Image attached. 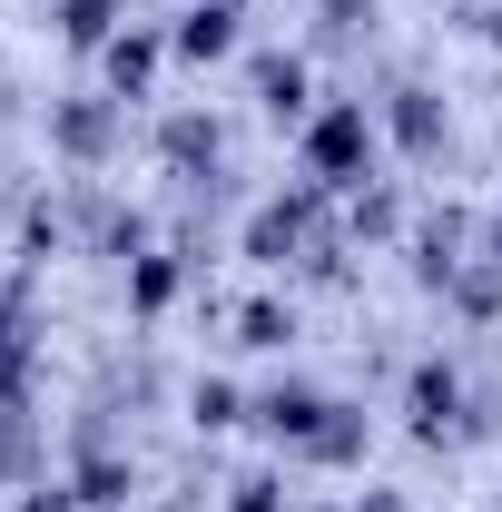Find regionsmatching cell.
Listing matches in <instances>:
<instances>
[{
  "label": "cell",
  "mask_w": 502,
  "mask_h": 512,
  "mask_svg": "<svg viewBox=\"0 0 502 512\" xmlns=\"http://www.w3.org/2000/svg\"><path fill=\"white\" fill-rule=\"evenodd\" d=\"M227 512H286V493H276V483H237V503Z\"/></svg>",
  "instance_id": "obj_10"
},
{
  "label": "cell",
  "mask_w": 502,
  "mask_h": 512,
  "mask_svg": "<svg viewBox=\"0 0 502 512\" xmlns=\"http://www.w3.org/2000/svg\"><path fill=\"white\" fill-rule=\"evenodd\" d=\"M365 158H375V128H365V109H325L306 138V168L325 178V188H355L365 178Z\"/></svg>",
  "instance_id": "obj_1"
},
{
  "label": "cell",
  "mask_w": 502,
  "mask_h": 512,
  "mask_svg": "<svg viewBox=\"0 0 502 512\" xmlns=\"http://www.w3.org/2000/svg\"><path fill=\"white\" fill-rule=\"evenodd\" d=\"M168 286H178V276H168V256H148V266H138V306H168Z\"/></svg>",
  "instance_id": "obj_8"
},
{
  "label": "cell",
  "mask_w": 502,
  "mask_h": 512,
  "mask_svg": "<svg viewBox=\"0 0 502 512\" xmlns=\"http://www.w3.org/2000/svg\"><path fill=\"white\" fill-rule=\"evenodd\" d=\"M247 345H286V316L276 306H247Z\"/></svg>",
  "instance_id": "obj_9"
},
{
  "label": "cell",
  "mask_w": 502,
  "mask_h": 512,
  "mask_svg": "<svg viewBox=\"0 0 502 512\" xmlns=\"http://www.w3.org/2000/svg\"><path fill=\"white\" fill-rule=\"evenodd\" d=\"M178 50H188V60H227V50H237V10H227V0H197L188 20H178Z\"/></svg>",
  "instance_id": "obj_2"
},
{
  "label": "cell",
  "mask_w": 502,
  "mask_h": 512,
  "mask_svg": "<svg viewBox=\"0 0 502 512\" xmlns=\"http://www.w3.org/2000/svg\"><path fill=\"white\" fill-rule=\"evenodd\" d=\"M453 404H463V394H453V375H424V384H414V424H424V434H443V424H453Z\"/></svg>",
  "instance_id": "obj_6"
},
{
  "label": "cell",
  "mask_w": 502,
  "mask_h": 512,
  "mask_svg": "<svg viewBox=\"0 0 502 512\" xmlns=\"http://www.w3.org/2000/svg\"><path fill=\"white\" fill-rule=\"evenodd\" d=\"M109 20H119L109 0H60V30L79 40V50H99V40H109Z\"/></svg>",
  "instance_id": "obj_5"
},
{
  "label": "cell",
  "mask_w": 502,
  "mask_h": 512,
  "mask_svg": "<svg viewBox=\"0 0 502 512\" xmlns=\"http://www.w3.org/2000/svg\"><path fill=\"white\" fill-rule=\"evenodd\" d=\"M256 99H266L276 119H296V109H306V69L296 60H256Z\"/></svg>",
  "instance_id": "obj_3"
},
{
  "label": "cell",
  "mask_w": 502,
  "mask_h": 512,
  "mask_svg": "<svg viewBox=\"0 0 502 512\" xmlns=\"http://www.w3.org/2000/svg\"><path fill=\"white\" fill-rule=\"evenodd\" d=\"M99 138H109V119H99V109H69V119H60V148H79V158H89Z\"/></svg>",
  "instance_id": "obj_7"
},
{
  "label": "cell",
  "mask_w": 502,
  "mask_h": 512,
  "mask_svg": "<svg viewBox=\"0 0 502 512\" xmlns=\"http://www.w3.org/2000/svg\"><path fill=\"white\" fill-rule=\"evenodd\" d=\"M325 20H335V30H365V20H375V0H325Z\"/></svg>",
  "instance_id": "obj_11"
},
{
  "label": "cell",
  "mask_w": 502,
  "mask_h": 512,
  "mask_svg": "<svg viewBox=\"0 0 502 512\" xmlns=\"http://www.w3.org/2000/svg\"><path fill=\"white\" fill-rule=\"evenodd\" d=\"M148 69H158V40H148V30H128V40H109V79H119V89H138Z\"/></svg>",
  "instance_id": "obj_4"
}]
</instances>
